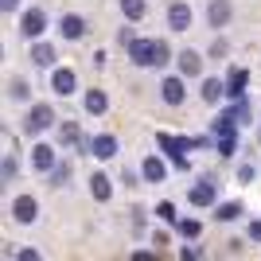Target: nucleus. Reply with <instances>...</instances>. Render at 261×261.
I'll use <instances>...</instances> for the list:
<instances>
[{
  "instance_id": "1",
  "label": "nucleus",
  "mask_w": 261,
  "mask_h": 261,
  "mask_svg": "<svg viewBox=\"0 0 261 261\" xmlns=\"http://www.w3.org/2000/svg\"><path fill=\"white\" fill-rule=\"evenodd\" d=\"M156 144L172 156V164L179 168V172H187V156L184 152H191V148H199V144H207V141H199V137H172V133H156Z\"/></svg>"
},
{
  "instance_id": "2",
  "label": "nucleus",
  "mask_w": 261,
  "mask_h": 261,
  "mask_svg": "<svg viewBox=\"0 0 261 261\" xmlns=\"http://www.w3.org/2000/svg\"><path fill=\"white\" fill-rule=\"evenodd\" d=\"M129 59L137 66H164L168 63V43L164 39H137L129 47Z\"/></svg>"
},
{
  "instance_id": "3",
  "label": "nucleus",
  "mask_w": 261,
  "mask_h": 261,
  "mask_svg": "<svg viewBox=\"0 0 261 261\" xmlns=\"http://www.w3.org/2000/svg\"><path fill=\"white\" fill-rule=\"evenodd\" d=\"M55 125V109L47 106V101H35L32 109H28V117H23V129L28 133H43Z\"/></svg>"
},
{
  "instance_id": "4",
  "label": "nucleus",
  "mask_w": 261,
  "mask_h": 261,
  "mask_svg": "<svg viewBox=\"0 0 261 261\" xmlns=\"http://www.w3.org/2000/svg\"><path fill=\"white\" fill-rule=\"evenodd\" d=\"M20 32L28 35V39H39V35L47 32V16H43V8H28L20 16Z\"/></svg>"
},
{
  "instance_id": "5",
  "label": "nucleus",
  "mask_w": 261,
  "mask_h": 261,
  "mask_svg": "<svg viewBox=\"0 0 261 261\" xmlns=\"http://www.w3.org/2000/svg\"><path fill=\"white\" fill-rule=\"evenodd\" d=\"M51 90L59 94V98H70V94L78 90V74L70 70V66H59V70L51 74Z\"/></svg>"
},
{
  "instance_id": "6",
  "label": "nucleus",
  "mask_w": 261,
  "mask_h": 261,
  "mask_svg": "<svg viewBox=\"0 0 261 261\" xmlns=\"http://www.w3.org/2000/svg\"><path fill=\"white\" fill-rule=\"evenodd\" d=\"M12 218H16V222H23V226H28V222H35V218H39V203H35L32 195H16V199H12Z\"/></svg>"
},
{
  "instance_id": "7",
  "label": "nucleus",
  "mask_w": 261,
  "mask_h": 261,
  "mask_svg": "<svg viewBox=\"0 0 261 261\" xmlns=\"http://www.w3.org/2000/svg\"><path fill=\"white\" fill-rule=\"evenodd\" d=\"M191 20H195V12H191V4H184V0H175L172 8H168V28H172V32H187Z\"/></svg>"
},
{
  "instance_id": "8",
  "label": "nucleus",
  "mask_w": 261,
  "mask_h": 261,
  "mask_svg": "<svg viewBox=\"0 0 261 261\" xmlns=\"http://www.w3.org/2000/svg\"><path fill=\"white\" fill-rule=\"evenodd\" d=\"M246 86H250V70H246V66H234V70L226 74V98L242 101L246 98Z\"/></svg>"
},
{
  "instance_id": "9",
  "label": "nucleus",
  "mask_w": 261,
  "mask_h": 261,
  "mask_svg": "<svg viewBox=\"0 0 261 261\" xmlns=\"http://www.w3.org/2000/svg\"><path fill=\"white\" fill-rule=\"evenodd\" d=\"M215 199H218V184H211V179H203V184H195L187 191V203H191V207H211Z\"/></svg>"
},
{
  "instance_id": "10",
  "label": "nucleus",
  "mask_w": 261,
  "mask_h": 261,
  "mask_svg": "<svg viewBox=\"0 0 261 261\" xmlns=\"http://www.w3.org/2000/svg\"><path fill=\"white\" fill-rule=\"evenodd\" d=\"M160 98L168 101V106H184V98H187V90H184V78H179V74L164 78V82H160Z\"/></svg>"
},
{
  "instance_id": "11",
  "label": "nucleus",
  "mask_w": 261,
  "mask_h": 261,
  "mask_svg": "<svg viewBox=\"0 0 261 261\" xmlns=\"http://www.w3.org/2000/svg\"><path fill=\"white\" fill-rule=\"evenodd\" d=\"M175 63H179V78H199L203 74V55L199 51H179Z\"/></svg>"
},
{
  "instance_id": "12",
  "label": "nucleus",
  "mask_w": 261,
  "mask_h": 261,
  "mask_svg": "<svg viewBox=\"0 0 261 261\" xmlns=\"http://www.w3.org/2000/svg\"><path fill=\"white\" fill-rule=\"evenodd\" d=\"M90 156H98V160H109V156H117V137H109V133H98V137H90Z\"/></svg>"
},
{
  "instance_id": "13",
  "label": "nucleus",
  "mask_w": 261,
  "mask_h": 261,
  "mask_svg": "<svg viewBox=\"0 0 261 261\" xmlns=\"http://www.w3.org/2000/svg\"><path fill=\"white\" fill-rule=\"evenodd\" d=\"M164 175H168V164H164L160 156H148V160L141 164V179L144 184H164Z\"/></svg>"
},
{
  "instance_id": "14",
  "label": "nucleus",
  "mask_w": 261,
  "mask_h": 261,
  "mask_svg": "<svg viewBox=\"0 0 261 261\" xmlns=\"http://www.w3.org/2000/svg\"><path fill=\"white\" fill-rule=\"evenodd\" d=\"M230 16H234L230 0H211V4H207V20H211V28H226Z\"/></svg>"
},
{
  "instance_id": "15",
  "label": "nucleus",
  "mask_w": 261,
  "mask_h": 261,
  "mask_svg": "<svg viewBox=\"0 0 261 261\" xmlns=\"http://www.w3.org/2000/svg\"><path fill=\"white\" fill-rule=\"evenodd\" d=\"M32 168H35V172H55V168H59L51 144H35V148H32Z\"/></svg>"
},
{
  "instance_id": "16",
  "label": "nucleus",
  "mask_w": 261,
  "mask_h": 261,
  "mask_svg": "<svg viewBox=\"0 0 261 261\" xmlns=\"http://www.w3.org/2000/svg\"><path fill=\"white\" fill-rule=\"evenodd\" d=\"M59 32H63V39H82V35H86V20L74 16V12H66L63 23H59Z\"/></svg>"
},
{
  "instance_id": "17",
  "label": "nucleus",
  "mask_w": 261,
  "mask_h": 261,
  "mask_svg": "<svg viewBox=\"0 0 261 261\" xmlns=\"http://www.w3.org/2000/svg\"><path fill=\"white\" fill-rule=\"evenodd\" d=\"M222 98H226V78H203V101L218 106Z\"/></svg>"
},
{
  "instance_id": "18",
  "label": "nucleus",
  "mask_w": 261,
  "mask_h": 261,
  "mask_svg": "<svg viewBox=\"0 0 261 261\" xmlns=\"http://www.w3.org/2000/svg\"><path fill=\"white\" fill-rule=\"evenodd\" d=\"M82 106H86V113H94V117H101L109 109V98L101 94V90H86V98H82Z\"/></svg>"
},
{
  "instance_id": "19",
  "label": "nucleus",
  "mask_w": 261,
  "mask_h": 261,
  "mask_svg": "<svg viewBox=\"0 0 261 261\" xmlns=\"http://www.w3.org/2000/svg\"><path fill=\"white\" fill-rule=\"evenodd\" d=\"M90 195L98 199V203H106V199L113 195V187H109V175H101V172L90 175Z\"/></svg>"
},
{
  "instance_id": "20",
  "label": "nucleus",
  "mask_w": 261,
  "mask_h": 261,
  "mask_svg": "<svg viewBox=\"0 0 261 261\" xmlns=\"http://www.w3.org/2000/svg\"><path fill=\"white\" fill-rule=\"evenodd\" d=\"M32 63H35V66H51V63H55V47H51V43H35V47H32Z\"/></svg>"
},
{
  "instance_id": "21",
  "label": "nucleus",
  "mask_w": 261,
  "mask_h": 261,
  "mask_svg": "<svg viewBox=\"0 0 261 261\" xmlns=\"http://www.w3.org/2000/svg\"><path fill=\"white\" fill-rule=\"evenodd\" d=\"M59 141H63V144H82L86 137L78 133V125H74V121H63V125H59Z\"/></svg>"
},
{
  "instance_id": "22",
  "label": "nucleus",
  "mask_w": 261,
  "mask_h": 261,
  "mask_svg": "<svg viewBox=\"0 0 261 261\" xmlns=\"http://www.w3.org/2000/svg\"><path fill=\"white\" fill-rule=\"evenodd\" d=\"M144 8H148L144 0H121V12H125V20H141Z\"/></svg>"
},
{
  "instance_id": "23",
  "label": "nucleus",
  "mask_w": 261,
  "mask_h": 261,
  "mask_svg": "<svg viewBox=\"0 0 261 261\" xmlns=\"http://www.w3.org/2000/svg\"><path fill=\"white\" fill-rule=\"evenodd\" d=\"M238 215H242V203H222V207L215 211V218H218V222H234Z\"/></svg>"
},
{
  "instance_id": "24",
  "label": "nucleus",
  "mask_w": 261,
  "mask_h": 261,
  "mask_svg": "<svg viewBox=\"0 0 261 261\" xmlns=\"http://www.w3.org/2000/svg\"><path fill=\"white\" fill-rule=\"evenodd\" d=\"M175 230H179L184 238H199V234H203V226H199L195 218H179V222H175Z\"/></svg>"
},
{
  "instance_id": "25",
  "label": "nucleus",
  "mask_w": 261,
  "mask_h": 261,
  "mask_svg": "<svg viewBox=\"0 0 261 261\" xmlns=\"http://www.w3.org/2000/svg\"><path fill=\"white\" fill-rule=\"evenodd\" d=\"M12 98L16 101H28V94H32V86H28V82H23V78H12V90H8Z\"/></svg>"
},
{
  "instance_id": "26",
  "label": "nucleus",
  "mask_w": 261,
  "mask_h": 261,
  "mask_svg": "<svg viewBox=\"0 0 261 261\" xmlns=\"http://www.w3.org/2000/svg\"><path fill=\"white\" fill-rule=\"evenodd\" d=\"M66 179H70V164H59V168L51 172V187H63Z\"/></svg>"
},
{
  "instance_id": "27",
  "label": "nucleus",
  "mask_w": 261,
  "mask_h": 261,
  "mask_svg": "<svg viewBox=\"0 0 261 261\" xmlns=\"http://www.w3.org/2000/svg\"><path fill=\"white\" fill-rule=\"evenodd\" d=\"M234 113H238V125L253 121V109H250V101H246V98H242V101H234Z\"/></svg>"
},
{
  "instance_id": "28",
  "label": "nucleus",
  "mask_w": 261,
  "mask_h": 261,
  "mask_svg": "<svg viewBox=\"0 0 261 261\" xmlns=\"http://www.w3.org/2000/svg\"><path fill=\"white\" fill-rule=\"evenodd\" d=\"M156 218H160V222H179V215H175L172 203H160V207H156Z\"/></svg>"
},
{
  "instance_id": "29",
  "label": "nucleus",
  "mask_w": 261,
  "mask_h": 261,
  "mask_svg": "<svg viewBox=\"0 0 261 261\" xmlns=\"http://www.w3.org/2000/svg\"><path fill=\"white\" fill-rule=\"evenodd\" d=\"M238 179H242V184H253V179H257V168H253V164H242V168H238Z\"/></svg>"
},
{
  "instance_id": "30",
  "label": "nucleus",
  "mask_w": 261,
  "mask_h": 261,
  "mask_svg": "<svg viewBox=\"0 0 261 261\" xmlns=\"http://www.w3.org/2000/svg\"><path fill=\"white\" fill-rule=\"evenodd\" d=\"M226 39H215V43H211V59H226Z\"/></svg>"
},
{
  "instance_id": "31",
  "label": "nucleus",
  "mask_w": 261,
  "mask_h": 261,
  "mask_svg": "<svg viewBox=\"0 0 261 261\" xmlns=\"http://www.w3.org/2000/svg\"><path fill=\"white\" fill-rule=\"evenodd\" d=\"M16 261H43L39 250H16Z\"/></svg>"
},
{
  "instance_id": "32",
  "label": "nucleus",
  "mask_w": 261,
  "mask_h": 261,
  "mask_svg": "<svg viewBox=\"0 0 261 261\" xmlns=\"http://www.w3.org/2000/svg\"><path fill=\"white\" fill-rule=\"evenodd\" d=\"M179 261H199V253L191 250V246H184V250H179Z\"/></svg>"
},
{
  "instance_id": "33",
  "label": "nucleus",
  "mask_w": 261,
  "mask_h": 261,
  "mask_svg": "<svg viewBox=\"0 0 261 261\" xmlns=\"http://www.w3.org/2000/svg\"><path fill=\"white\" fill-rule=\"evenodd\" d=\"M133 261H156V253L152 250H137V253H133Z\"/></svg>"
},
{
  "instance_id": "34",
  "label": "nucleus",
  "mask_w": 261,
  "mask_h": 261,
  "mask_svg": "<svg viewBox=\"0 0 261 261\" xmlns=\"http://www.w3.org/2000/svg\"><path fill=\"white\" fill-rule=\"evenodd\" d=\"M12 175H16V160L8 156V160H4V179H12Z\"/></svg>"
},
{
  "instance_id": "35",
  "label": "nucleus",
  "mask_w": 261,
  "mask_h": 261,
  "mask_svg": "<svg viewBox=\"0 0 261 261\" xmlns=\"http://www.w3.org/2000/svg\"><path fill=\"white\" fill-rule=\"evenodd\" d=\"M250 238L261 242V218H257V222H250Z\"/></svg>"
},
{
  "instance_id": "36",
  "label": "nucleus",
  "mask_w": 261,
  "mask_h": 261,
  "mask_svg": "<svg viewBox=\"0 0 261 261\" xmlns=\"http://www.w3.org/2000/svg\"><path fill=\"white\" fill-rule=\"evenodd\" d=\"M0 8H4V12H16V8H20V0H0Z\"/></svg>"
}]
</instances>
